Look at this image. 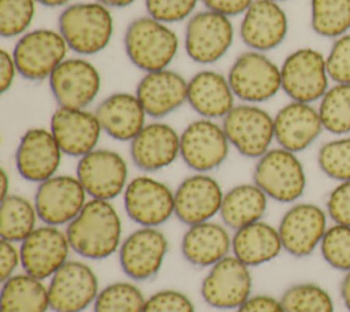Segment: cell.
I'll return each instance as SVG.
<instances>
[{"label": "cell", "mask_w": 350, "mask_h": 312, "mask_svg": "<svg viewBox=\"0 0 350 312\" xmlns=\"http://www.w3.org/2000/svg\"><path fill=\"white\" fill-rule=\"evenodd\" d=\"M122 219L112 201L89 198L78 216L66 226L72 252L86 260H105L118 253Z\"/></svg>", "instance_id": "1"}, {"label": "cell", "mask_w": 350, "mask_h": 312, "mask_svg": "<svg viewBox=\"0 0 350 312\" xmlns=\"http://www.w3.org/2000/svg\"><path fill=\"white\" fill-rule=\"evenodd\" d=\"M57 30L70 52L90 57L108 48L113 38L115 21L111 8L101 3L77 1L60 11Z\"/></svg>", "instance_id": "2"}, {"label": "cell", "mask_w": 350, "mask_h": 312, "mask_svg": "<svg viewBox=\"0 0 350 312\" xmlns=\"http://www.w3.org/2000/svg\"><path fill=\"white\" fill-rule=\"evenodd\" d=\"M123 48L129 62L142 73L170 68L176 59L180 38L171 25L149 15L134 18L123 34Z\"/></svg>", "instance_id": "3"}, {"label": "cell", "mask_w": 350, "mask_h": 312, "mask_svg": "<svg viewBox=\"0 0 350 312\" xmlns=\"http://www.w3.org/2000/svg\"><path fill=\"white\" fill-rule=\"evenodd\" d=\"M252 179L269 200L288 205L299 201L308 186L298 153L280 146H272L256 160Z\"/></svg>", "instance_id": "4"}, {"label": "cell", "mask_w": 350, "mask_h": 312, "mask_svg": "<svg viewBox=\"0 0 350 312\" xmlns=\"http://www.w3.org/2000/svg\"><path fill=\"white\" fill-rule=\"evenodd\" d=\"M227 78L241 103L262 104L282 92L280 64L268 53L247 49L231 63Z\"/></svg>", "instance_id": "5"}, {"label": "cell", "mask_w": 350, "mask_h": 312, "mask_svg": "<svg viewBox=\"0 0 350 312\" xmlns=\"http://www.w3.org/2000/svg\"><path fill=\"white\" fill-rule=\"evenodd\" d=\"M234 38L235 27L231 18L204 8L186 21L183 49L191 62L211 66L228 53Z\"/></svg>", "instance_id": "6"}, {"label": "cell", "mask_w": 350, "mask_h": 312, "mask_svg": "<svg viewBox=\"0 0 350 312\" xmlns=\"http://www.w3.org/2000/svg\"><path fill=\"white\" fill-rule=\"evenodd\" d=\"M282 92L293 101L316 104L331 86L325 53L312 47L291 51L280 64Z\"/></svg>", "instance_id": "7"}, {"label": "cell", "mask_w": 350, "mask_h": 312, "mask_svg": "<svg viewBox=\"0 0 350 312\" xmlns=\"http://www.w3.org/2000/svg\"><path fill=\"white\" fill-rule=\"evenodd\" d=\"M18 74L31 82L48 81L56 67L68 57V47L57 29H30L16 38L12 48Z\"/></svg>", "instance_id": "8"}, {"label": "cell", "mask_w": 350, "mask_h": 312, "mask_svg": "<svg viewBox=\"0 0 350 312\" xmlns=\"http://www.w3.org/2000/svg\"><path fill=\"white\" fill-rule=\"evenodd\" d=\"M220 123L231 148L247 159L257 160L275 141L273 116L260 104H235Z\"/></svg>", "instance_id": "9"}, {"label": "cell", "mask_w": 350, "mask_h": 312, "mask_svg": "<svg viewBox=\"0 0 350 312\" xmlns=\"http://www.w3.org/2000/svg\"><path fill=\"white\" fill-rule=\"evenodd\" d=\"M329 218L324 207L297 201L282 215L278 231L283 250L293 257L304 259L320 248L323 237L328 229Z\"/></svg>", "instance_id": "10"}, {"label": "cell", "mask_w": 350, "mask_h": 312, "mask_svg": "<svg viewBox=\"0 0 350 312\" xmlns=\"http://www.w3.org/2000/svg\"><path fill=\"white\" fill-rule=\"evenodd\" d=\"M122 197L124 212L141 227H160L175 216L174 190L149 174L131 178Z\"/></svg>", "instance_id": "11"}, {"label": "cell", "mask_w": 350, "mask_h": 312, "mask_svg": "<svg viewBox=\"0 0 350 312\" xmlns=\"http://www.w3.org/2000/svg\"><path fill=\"white\" fill-rule=\"evenodd\" d=\"M75 175L89 198L112 201L129 183V164L119 152L96 148L78 159Z\"/></svg>", "instance_id": "12"}, {"label": "cell", "mask_w": 350, "mask_h": 312, "mask_svg": "<svg viewBox=\"0 0 350 312\" xmlns=\"http://www.w3.org/2000/svg\"><path fill=\"white\" fill-rule=\"evenodd\" d=\"M101 73L85 56H68L48 79L57 107L88 108L101 90Z\"/></svg>", "instance_id": "13"}, {"label": "cell", "mask_w": 350, "mask_h": 312, "mask_svg": "<svg viewBox=\"0 0 350 312\" xmlns=\"http://www.w3.org/2000/svg\"><path fill=\"white\" fill-rule=\"evenodd\" d=\"M230 142L221 123L198 118L180 133V159L193 172L209 174L228 157Z\"/></svg>", "instance_id": "14"}, {"label": "cell", "mask_w": 350, "mask_h": 312, "mask_svg": "<svg viewBox=\"0 0 350 312\" xmlns=\"http://www.w3.org/2000/svg\"><path fill=\"white\" fill-rule=\"evenodd\" d=\"M170 249L167 235L159 227H138L123 238L118 250L123 274L133 282L157 276Z\"/></svg>", "instance_id": "15"}, {"label": "cell", "mask_w": 350, "mask_h": 312, "mask_svg": "<svg viewBox=\"0 0 350 312\" xmlns=\"http://www.w3.org/2000/svg\"><path fill=\"white\" fill-rule=\"evenodd\" d=\"M253 290L250 267L228 255L213 264L202 278L200 293L205 304L216 309H238Z\"/></svg>", "instance_id": "16"}, {"label": "cell", "mask_w": 350, "mask_h": 312, "mask_svg": "<svg viewBox=\"0 0 350 312\" xmlns=\"http://www.w3.org/2000/svg\"><path fill=\"white\" fill-rule=\"evenodd\" d=\"M89 196L77 175L56 174L37 185L34 205L44 224L63 227L72 222L88 203Z\"/></svg>", "instance_id": "17"}, {"label": "cell", "mask_w": 350, "mask_h": 312, "mask_svg": "<svg viewBox=\"0 0 350 312\" xmlns=\"http://www.w3.org/2000/svg\"><path fill=\"white\" fill-rule=\"evenodd\" d=\"M46 286L53 312H83L93 305L100 291L97 274L82 260H68Z\"/></svg>", "instance_id": "18"}, {"label": "cell", "mask_w": 350, "mask_h": 312, "mask_svg": "<svg viewBox=\"0 0 350 312\" xmlns=\"http://www.w3.org/2000/svg\"><path fill=\"white\" fill-rule=\"evenodd\" d=\"M19 249L22 270L44 282L70 260L72 250L66 230L44 223L19 244Z\"/></svg>", "instance_id": "19"}, {"label": "cell", "mask_w": 350, "mask_h": 312, "mask_svg": "<svg viewBox=\"0 0 350 312\" xmlns=\"http://www.w3.org/2000/svg\"><path fill=\"white\" fill-rule=\"evenodd\" d=\"M241 16L238 33L247 49L268 53L287 38L288 16L280 3L254 0Z\"/></svg>", "instance_id": "20"}, {"label": "cell", "mask_w": 350, "mask_h": 312, "mask_svg": "<svg viewBox=\"0 0 350 312\" xmlns=\"http://www.w3.org/2000/svg\"><path fill=\"white\" fill-rule=\"evenodd\" d=\"M63 155L49 129L30 127L16 145L15 168L25 181L38 185L57 174Z\"/></svg>", "instance_id": "21"}, {"label": "cell", "mask_w": 350, "mask_h": 312, "mask_svg": "<svg viewBox=\"0 0 350 312\" xmlns=\"http://www.w3.org/2000/svg\"><path fill=\"white\" fill-rule=\"evenodd\" d=\"M174 194L175 218L185 226H191L219 215L224 190L211 174L193 172L180 181Z\"/></svg>", "instance_id": "22"}, {"label": "cell", "mask_w": 350, "mask_h": 312, "mask_svg": "<svg viewBox=\"0 0 350 312\" xmlns=\"http://www.w3.org/2000/svg\"><path fill=\"white\" fill-rule=\"evenodd\" d=\"M130 157L145 174L164 170L180 157V133L170 123L153 119L130 141Z\"/></svg>", "instance_id": "23"}, {"label": "cell", "mask_w": 350, "mask_h": 312, "mask_svg": "<svg viewBox=\"0 0 350 312\" xmlns=\"http://www.w3.org/2000/svg\"><path fill=\"white\" fill-rule=\"evenodd\" d=\"M49 130L62 152L77 159L98 148L103 135L96 112L88 108L57 107L51 115Z\"/></svg>", "instance_id": "24"}, {"label": "cell", "mask_w": 350, "mask_h": 312, "mask_svg": "<svg viewBox=\"0 0 350 312\" xmlns=\"http://www.w3.org/2000/svg\"><path fill=\"white\" fill-rule=\"evenodd\" d=\"M278 146L301 153L310 148L324 131L317 105L288 100L273 115Z\"/></svg>", "instance_id": "25"}, {"label": "cell", "mask_w": 350, "mask_h": 312, "mask_svg": "<svg viewBox=\"0 0 350 312\" xmlns=\"http://www.w3.org/2000/svg\"><path fill=\"white\" fill-rule=\"evenodd\" d=\"M134 93L146 115L161 120L187 103V79L171 68L144 73Z\"/></svg>", "instance_id": "26"}, {"label": "cell", "mask_w": 350, "mask_h": 312, "mask_svg": "<svg viewBox=\"0 0 350 312\" xmlns=\"http://www.w3.org/2000/svg\"><path fill=\"white\" fill-rule=\"evenodd\" d=\"M227 74L202 68L187 79V104L200 116L221 120L237 104Z\"/></svg>", "instance_id": "27"}, {"label": "cell", "mask_w": 350, "mask_h": 312, "mask_svg": "<svg viewBox=\"0 0 350 312\" xmlns=\"http://www.w3.org/2000/svg\"><path fill=\"white\" fill-rule=\"evenodd\" d=\"M103 133L115 141L130 142L148 123L146 112L135 93L115 92L94 109Z\"/></svg>", "instance_id": "28"}, {"label": "cell", "mask_w": 350, "mask_h": 312, "mask_svg": "<svg viewBox=\"0 0 350 312\" xmlns=\"http://www.w3.org/2000/svg\"><path fill=\"white\" fill-rule=\"evenodd\" d=\"M223 222L208 220L187 226L180 239L183 259L194 267L211 268L231 255L232 234Z\"/></svg>", "instance_id": "29"}, {"label": "cell", "mask_w": 350, "mask_h": 312, "mask_svg": "<svg viewBox=\"0 0 350 312\" xmlns=\"http://www.w3.org/2000/svg\"><path fill=\"white\" fill-rule=\"evenodd\" d=\"M283 252L278 227L258 220L232 233L231 255L247 267H258L275 260Z\"/></svg>", "instance_id": "30"}, {"label": "cell", "mask_w": 350, "mask_h": 312, "mask_svg": "<svg viewBox=\"0 0 350 312\" xmlns=\"http://www.w3.org/2000/svg\"><path fill=\"white\" fill-rule=\"evenodd\" d=\"M268 196L252 181L238 183L224 192L219 216L232 231L262 220L268 209Z\"/></svg>", "instance_id": "31"}, {"label": "cell", "mask_w": 350, "mask_h": 312, "mask_svg": "<svg viewBox=\"0 0 350 312\" xmlns=\"http://www.w3.org/2000/svg\"><path fill=\"white\" fill-rule=\"evenodd\" d=\"M1 312H46L51 309L48 286L29 274L16 272L1 282Z\"/></svg>", "instance_id": "32"}, {"label": "cell", "mask_w": 350, "mask_h": 312, "mask_svg": "<svg viewBox=\"0 0 350 312\" xmlns=\"http://www.w3.org/2000/svg\"><path fill=\"white\" fill-rule=\"evenodd\" d=\"M40 220L34 201L22 194L10 193L0 204V238L21 244L37 229Z\"/></svg>", "instance_id": "33"}, {"label": "cell", "mask_w": 350, "mask_h": 312, "mask_svg": "<svg viewBox=\"0 0 350 312\" xmlns=\"http://www.w3.org/2000/svg\"><path fill=\"white\" fill-rule=\"evenodd\" d=\"M310 27L329 40L350 33V0H310Z\"/></svg>", "instance_id": "34"}, {"label": "cell", "mask_w": 350, "mask_h": 312, "mask_svg": "<svg viewBox=\"0 0 350 312\" xmlns=\"http://www.w3.org/2000/svg\"><path fill=\"white\" fill-rule=\"evenodd\" d=\"M324 131L332 135L350 134V83H331L317 103Z\"/></svg>", "instance_id": "35"}, {"label": "cell", "mask_w": 350, "mask_h": 312, "mask_svg": "<svg viewBox=\"0 0 350 312\" xmlns=\"http://www.w3.org/2000/svg\"><path fill=\"white\" fill-rule=\"evenodd\" d=\"M146 297L133 281H115L100 289L93 312H142Z\"/></svg>", "instance_id": "36"}, {"label": "cell", "mask_w": 350, "mask_h": 312, "mask_svg": "<svg viewBox=\"0 0 350 312\" xmlns=\"http://www.w3.org/2000/svg\"><path fill=\"white\" fill-rule=\"evenodd\" d=\"M280 301L286 312H335L331 293L314 282H297L288 286Z\"/></svg>", "instance_id": "37"}, {"label": "cell", "mask_w": 350, "mask_h": 312, "mask_svg": "<svg viewBox=\"0 0 350 312\" xmlns=\"http://www.w3.org/2000/svg\"><path fill=\"white\" fill-rule=\"evenodd\" d=\"M319 170L335 182L350 179V134L334 135L323 142L317 151Z\"/></svg>", "instance_id": "38"}, {"label": "cell", "mask_w": 350, "mask_h": 312, "mask_svg": "<svg viewBox=\"0 0 350 312\" xmlns=\"http://www.w3.org/2000/svg\"><path fill=\"white\" fill-rule=\"evenodd\" d=\"M37 5L36 0H0V36L19 38L29 31Z\"/></svg>", "instance_id": "39"}, {"label": "cell", "mask_w": 350, "mask_h": 312, "mask_svg": "<svg viewBox=\"0 0 350 312\" xmlns=\"http://www.w3.org/2000/svg\"><path fill=\"white\" fill-rule=\"evenodd\" d=\"M319 250L331 268L343 274L350 271V226L329 224Z\"/></svg>", "instance_id": "40"}, {"label": "cell", "mask_w": 350, "mask_h": 312, "mask_svg": "<svg viewBox=\"0 0 350 312\" xmlns=\"http://www.w3.org/2000/svg\"><path fill=\"white\" fill-rule=\"evenodd\" d=\"M201 0H144L146 15L171 26L186 22L197 12Z\"/></svg>", "instance_id": "41"}, {"label": "cell", "mask_w": 350, "mask_h": 312, "mask_svg": "<svg viewBox=\"0 0 350 312\" xmlns=\"http://www.w3.org/2000/svg\"><path fill=\"white\" fill-rule=\"evenodd\" d=\"M325 63L332 83H350V33L332 40Z\"/></svg>", "instance_id": "42"}, {"label": "cell", "mask_w": 350, "mask_h": 312, "mask_svg": "<svg viewBox=\"0 0 350 312\" xmlns=\"http://www.w3.org/2000/svg\"><path fill=\"white\" fill-rule=\"evenodd\" d=\"M142 312H196V307L183 291L161 289L146 297Z\"/></svg>", "instance_id": "43"}, {"label": "cell", "mask_w": 350, "mask_h": 312, "mask_svg": "<svg viewBox=\"0 0 350 312\" xmlns=\"http://www.w3.org/2000/svg\"><path fill=\"white\" fill-rule=\"evenodd\" d=\"M324 208L332 223L350 226V179L336 182L327 194Z\"/></svg>", "instance_id": "44"}, {"label": "cell", "mask_w": 350, "mask_h": 312, "mask_svg": "<svg viewBox=\"0 0 350 312\" xmlns=\"http://www.w3.org/2000/svg\"><path fill=\"white\" fill-rule=\"evenodd\" d=\"M21 265V249L15 242L1 239L0 241V279L4 282L10 276L16 274V268Z\"/></svg>", "instance_id": "45"}, {"label": "cell", "mask_w": 350, "mask_h": 312, "mask_svg": "<svg viewBox=\"0 0 350 312\" xmlns=\"http://www.w3.org/2000/svg\"><path fill=\"white\" fill-rule=\"evenodd\" d=\"M235 312H286L280 298L269 294H252Z\"/></svg>", "instance_id": "46"}, {"label": "cell", "mask_w": 350, "mask_h": 312, "mask_svg": "<svg viewBox=\"0 0 350 312\" xmlns=\"http://www.w3.org/2000/svg\"><path fill=\"white\" fill-rule=\"evenodd\" d=\"M254 0H201L206 10L219 12L228 18L242 15Z\"/></svg>", "instance_id": "47"}, {"label": "cell", "mask_w": 350, "mask_h": 312, "mask_svg": "<svg viewBox=\"0 0 350 312\" xmlns=\"http://www.w3.org/2000/svg\"><path fill=\"white\" fill-rule=\"evenodd\" d=\"M18 74L12 52L1 48L0 49V93L5 94L14 85Z\"/></svg>", "instance_id": "48"}, {"label": "cell", "mask_w": 350, "mask_h": 312, "mask_svg": "<svg viewBox=\"0 0 350 312\" xmlns=\"http://www.w3.org/2000/svg\"><path fill=\"white\" fill-rule=\"evenodd\" d=\"M339 294L345 308L347 309V312H350V271L343 274V278L339 285Z\"/></svg>", "instance_id": "49"}, {"label": "cell", "mask_w": 350, "mask_h": 312, "mask_svg": "<svg viewBox=\"0 0 350 312\" xmlns=\"http://www.w3.org/2000/svg\"><path fill=\"white\" fill-rule=\"evenodd\" d=\"M10 177L4 167L0 168V200L10 194Z\"/></svg>", "instance_id": "50"}, {"label": "cell", "mask_w": 350, "mask_h": 312, "mask_svg": "<svg viewBox=\"0 0 350 312\" xmlns=\"http://www.w3.org/2000/svg\"><path fill=\"white\" fill-rule=\"evenodd\" d=\"M108 8H126L133 5L137 0H96Z\"/></svg>", "instance_id": "51"}, {"label": "cell", "mask_w": 350, "mask_h": 312, "mask_svg": "<svg viewBox=\"0 0 350 312\" xmlns=\"http://www.w3.org/2000/svg\"><path fill=\"white\" fill-rule=\"evenodd\" d=\"M72 0H36L37 4L48 7V8H64L71 4Z\"/></svg>", "instance_id": "52"}, {"label": "cell", "mask_w": 350, "mask_h": 312, "mask_svg": "<svg viewBox=\"0 0 350 312\" xmlns=\"http://www.w3.org/2000/svg\"><path fill=\"white\" fill-rule=\"evenodd\" d=\"M272 1H276V3H280V4H282L283 1H287V0H272Z\"/></svg>", "instance_id": "53"}]
</instances>
